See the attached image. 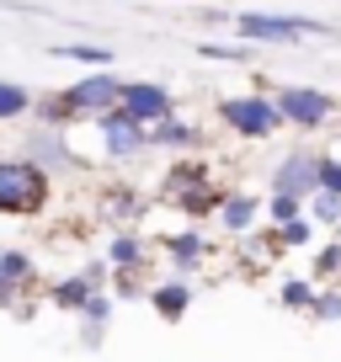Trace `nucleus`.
<instances>
[{"instance_id": "obj_1", "label": "nucleus", "mask_w": 341, "mask_h": 362, "mask_svg": "<svg viewBox=\"0 0 341 362\" xmlns=\"http://www.w3.org/2000/svg\"><path fill=\"white\" fill-rule=\"evenodd\" d=\"M48 203V170L37 160H0V214L33 218Z\"/></svg>"}, {"instance_id": "obj_2", "label": "nucleus", "mask_w": 341, "mask_h": 362, "mask_svg": "<svg viewBox=\"0 0 341 362\" xmlns=\"http://www.w3.org/2000/svg\"><path fill=\"white\" fill-rule=\"evenodd\" d=\"M235 33L250 43H299V37H336V27H325L320 16H272V11H240Z\"/></svg>"}, {"instance_id": "obj_3", "label": "nucleus", "mask_w": 341, "mask_h": 362, "mask_svg": "<svg viewBox=\"0 0 341 362\" xmlns=\"http://www.w3.org/2000/svg\"><path fill=\"white\" fill-rule=\"evenodd\" d=\"M219 117H224V128H229V134H240V139H272L277 128H288L283 112H277V102H272V96H262V90L224 96V102H219Z\"/></svg>"}, {"instance_id": "obj_4", "label": "nucleus", "mask_w": 341, "mask_h": 362, "mask_svg": "<svg viewBox=\"0 0 341 362\" xmlns=\"http://www.w3.org/2000/svg\"><path fill=\"white\" fill-rule=\"evenodd\" d=\"M272 102H277V112H283V123L288 128H304V134H309V128H320L330 112H336V102H330L320 86H277Z\"/></svg>"}, {"instance_id": "obj_5", "label": "nucleus", "mask_w": 341, "mask_h": 362, "mask_svg": "<svg viewBox=\"0 0 341 362\" xmlns=\"http://www.w3.org/2000/svg\"><path fill=\"white\" fill-rule=\"evenodd\" d=\"M272 192H288L299 197V203H309V197L320 192V155L315 149H288L283 160L272 165Z\"/></svg>"}, {"instance_id": "obj_6", "label": "nucleus", "mask_w": 341, "mask_h": 362, "mask_svg": "<svg viewBox=\"0 0 341 362\" xmlns=\"http://www.w3.org/2000/svg\"><path fill=\"white\" fill-rule=\"evenodd\" d=\"M64 102H69V112L107 117L117 102H123V80H117V75H107V69H102V75H86L80 86H69V96H64Z\"/></svg>"}, {"instance_id": "obj_7", "label": "nucleus", "mask_w": 341, "mask_h": 362, "mask_svg": "<svg viewBox=\"0 0 341 362\" xmlns=\"http://www.w3.org/2000/svg\"><path fill=\"white\" fill-rule=\"evenodd\" d=\"M117 107H123L134 123L155 128V123L170 117V90L155 86V80H123V102H117Z\"/></svg>"}, {"instance_id": "obj_8", "label": "nucleus", "mask_w": 341, "mask_h": 362, "mask_svg": "<svg viewBox=\"0 0 341 362\" xmlns=\"http://www.w3.org/2000/svg\"><path fill=\"white\" fill-rule=\"evenodd\" d=\"M96 128H102V144H107V155H112V160H134L139 149H149V128L134 123L123 107H112L107 117H96Z\"/></svg>"}, {"instance_id": "obj_9", "label": "nucleus", "mask_w": 341, "mask_h": 362, "mask_svg": "<svg viewBox=\"0 0 341 362\" xmlns=\"http://www.w3.org/2000/svg\"><path fill=\"white\" fill-rule=\"evenodd\" d=\"M149 309H155L160 320H170V325L187 320V309H192V283H182V277H176V283H155L149 288Z\"/></svg>"}, {"instance_id": "obj_10", "label": "nucleus", "mask_w": 341, "mask_h": 362, "mask_svg": "<svg viewBox=\"0 0 341 362\" xmlns=\"http://www.w3.org/2000/svg\"><path fill=\"white\" fill-rule=\"evenodd\" d=\"M262 214H267V208L256 203L250 192H229V197H224V208H219V224H224L229 235H250Z\"/></svg>"}, {"instance_id": "obj_11", "label": "nucleus", "mask_w": 341, "mask_h": 362, "mask_svg": "<svg viewBox=\"0 0 341 362\" xmlns=\"http://www.w3.org/2000/svg\"><path fill=\"white\" fill-rule=\"evenodd\" d=\"M197 139H203V134H197V123H187V117H176V112H170L166 123L149 128V149H192Z\"/></svg>"}, {"instance_id": "obj_12", "label": "nucleus", "mask_w": 341, "mask_h": 362, "mask_svg": "<svg viewBox=\"0 0 341 362\" xmlns=\"http://www.w3.org/2000/svg\"><path fill=\"white\" fill-rule=\"evenodd\" d=\"M91 298H96V277H91V272H75V277H64V283L54 288L59 309H86Z\"/></svg>"}, {"instance_id": "obj_13", "label": "nucleus", "mask_w": 341, "mask_h": 362, "mask_svg": "<svg viewBox=\"0 0 341 362\" xmlns=\"http://www.w3.org/2000/svg\"><path fill=\"white\" fill-rule=\"evenodd\" d=\"M166 250H170V261H176L182 272L203 267V256H208V245H203V235H197V229H182V235H170V240H166Z\"/></svg>"}, {"instance_id": "obj_14", "label": "nucleus", "mask_w": 341, "mask_h": 362, "mask_svg": "<svg viewBox=\"0 0 341 362\" xmlns=\"http://www.w3.org/2000/svg\"><path fill=\"white\" fill-rule=\"evenodd\" d=\"M315 298H320V283H309V277H288L277 288V304L294 309V315H315Z\"/></svg>"}, {"instance_id": "obj_15", "label": "nucleus", "mask_w": 341, "mask_h": 362, "mask_svg": "<svg viewBox=\"0 0 341 362\" xmlns=\"http://www.w3.org/2000/svg\"><path fill=\"white\" fill-rule=\"evenodd\" d=\"M107 267L139 272V267H144V240H139V235H112V245H107Z\"/></svg>"}, {"instance_id": "obj_16", "label": "nucleus", "mask_w": 341, "mask_h": 362, "mask_svg": "<svg viewBox=\"0 0 341 362\" xmlns=\"http://www.w3.org/2000/svg\"><path fill=\"white\" fill-rule=\"evenodd\" d=\"M80 315H86V346H102V330H107V320H112V298L96 293Z\"/></svg>"}, {"instance_id": "obj_17", "label": "nucleus", "mask_w": 341, "mask_h": 362, "mask_svg": "<svg viewBox=\"0 0 341 362\" xmlns=\"http://www.w3.org/2000/svg\"><path fill=\"white\" fill-rule=\"evenodd\" d=\"M304 214H309V203H299V197H288V192H272V197H267V224H272V229L294 224V218H304Z\"/></svg>"}, {"instance_id": "obj_18", "label": "nucleus", "mask_w": 341, "mask_h": 362, "mask_svg": "<svg viewBox=\"0 0 341 362\" xmlns=\"http://www.w3.org/2000/svg\"><path fill=\"white\" fill-rule=\"evenodd\" d=\"M272 240H277V250H304L309 240H315V218H294V224H283V229H272Z\"/></svg>"}, {"instance_id": "obj_19", "label": "nucleus", "mask_w": 341, "mask_h": 362, "mask_svg": "<svg viewBox=\"0 0 341 362\" xmlns=\"http://www.w3.org/2000/svg\"><path fill=\"white\" fill-rule=\"evenodd\" d=\"M0 277H6V283H27V277H33V261H27V250H0Z\"/></svg>"}, {"instance_id": "obj_20", "label": "nucleus", "mask_w": 341, "mask_h": 362, "mask_svg": "<svg viewBox=\"0 0 341 362\" xmlns=\"http://www.w3.org/2000/svg\"><path fill=\"white\" fill-rule=\"evenodd\" d=\"M27 107H33V96H27L16 80H0V117H22Z\"/></svg>"}, {"instance_id": "obj_21", "label": "nucleus", "mask_w": 341, "mask_h": 362, "mask_svg": "<svg viewBox=\"0 0 341 362\" xmlns=\"http://www.w3.org/2000/svg\"><path fill=\"white\" fill-rule=\"evenodd\" d=\"M309 218H315V224H341V197L336 192H315L309 197Z\"/></svg>"}, {"instance_id": "obj_22", "label": "nucleus", "mask_w": 341, "mask_h": 362, "mask_svg": "<svg viewBox=\"0 0 341 362\" xmlns=\"http://www.w3.org/2000/svg\"><path fill=\"white\" fill-rule=\"evenodd\" d=\"M336 272H341V245L330 240V245H320V250H315V283H330Z\"/></svg>"}, {"instance_id": "obj_23", "label": "nucleus", "mask_w": 341, "mask_h": 362, "mask_svg": "<svg viewBox=\"0 0 341 362\" xmlns=\"http://www.w3.org/2000/svg\"><path fill=\"white\" fill-rule=\"evenodd\" d=\"M59 59H75V64H112V54L107 48H80V43H64V48H54Z\"/></svg>"}, {"instance_id": "obj_24", "label": "nucleus", "mask_w": 341, "mask_h": 362, "mask_svg": "<svg viewBox=\"0 0 341 362\" xmlns=\"http://www.w3.org/2000/svg\"><path fill=\"white\" fill-rule=\"evenodd\" d=\"M315 320H325V325H330V320H341V288H320V298H315Z\"/></svg>"}, {"instance_id": "obj_25", "label": "nucleus", "mask_w": 341, "mask_h": 362, "mask_svg": "<svg viewBox=\"0 0 341 362\" xmlns=\"http://www.w3.org/2000/svg\"><path fill=\"white\" fill-rule=\"evenodd\" d=\"M320 192L341 197V155H320Z\"/></svg>"}, {"instance_id": "obj_26", "label": "nucleus", "mask_w": 341, "mask_h": 362, "mask_svg": "<svg viewBox=\"0 0 341 362\" xmlns=\"http://www.w3.org/2000/svg\"><path fill=\"white\" fill-rule=\"evenodd\" d=\"M33 155H37V165H43V170H48V160L64 155V144H59V128H48L43 139H33Z\"/></svg>"}, {"instance_id": "obj_27", "label": "nucleus", "mask_w": 341, "mask_h": 362, "mask_svg": "<svg viewBox=\"0 0 341 362\" xmlns=\"http://www.w3.org/2000/svg\"><path fill=\"white\" fill-rule=\"evenodd\" d=\"M197 54H203V59H224V64H245V59H250V48H219V43H203V48H197Z\"/></svg>"}, {"instance_id": "obj_28", "label": "nucleus", "mask_w": 341, "mask_h": 362, "mask_svg": "<svg viewBox=\"0 0 341 362\" xmlns=\"http://www.w3.org/2000/svg\"><path fill=\"white\" fill-rule=\"evenodd\" d=\"M117 293H139V272H117Z\"/></svg>"}]
</instances>
